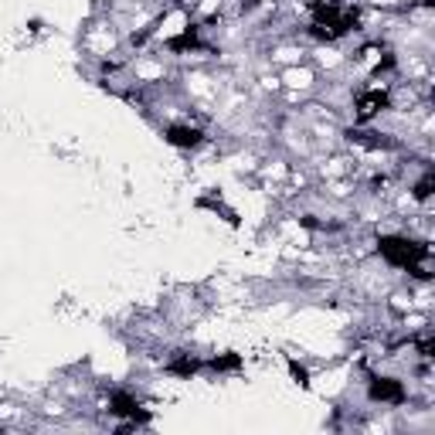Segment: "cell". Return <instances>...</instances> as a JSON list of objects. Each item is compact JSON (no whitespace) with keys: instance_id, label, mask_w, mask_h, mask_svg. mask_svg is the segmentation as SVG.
Here are the masks:
<instances>
[{"instance_id":"cell-2","label":"cell","mask_w":435,"mask_h":435,"mask_svg":"<svg viewBox=\"0 0 435 435\" xmlns=\"http://www.w3.org/2000/svg\"><path fill=\"white\" fill-rule=\"evenodd\" d=\"M384 109H388V92H384V89H368V92L357 96V119H361V123L374 119V116L384 112Z\"/></svg>"},{"instance_id":"cell-9","label":"cell","mask_w":435,"mask_h":435,"mask_svg":"<svg viewBox=\"0 0 435 435\" xmlns=\"http://www.w3.org/2000/svg\"><path fill=\"white\" fill-rule=\"evenodd\" d=\"M211 368H215V371H238V368H242V357H238V354H224V357H215V361H211Z\"/></svg>"},{"instance_id":"cell-3","label":"cell","mask_w":435,"mask_h":435,"mask_svg":"<svg viewBox=\"0 0 435 435\" xmlns=\"http://www.w3.org/2000/svg\"><path fill=\"white\" fill-rule=\"evenodd\" d=\"M371 398L384 405H401L405 401V388L394 378H371Z\"/></svg>"},{"instance_id":"cell-7","label":"cell","mask_w":435,"mask_h":435,"mask_svg":"<svg viewBox=\"0 0 435 435\" xmlns=\"http://www.w3.org/2000/svg\"><path fill=\"white\" fill-rule=\"evenodd\" d=\"M198 45H201V41H198V31H194V28H187L180 38H170V41H167L170 52H191V48H198Z\"/></svg>"},{"instance_id":"cell-8","label":"cell","mask_w":435,"mask_h":435,"mask_svg":"<svg viewBox=\"0 0 435 435\" xmlns=\"http://www.w3.org/2000/svg\"><path fill=\"white\" fill-rule=\"evenodd\" d=\"M432 187H435V173L429 170V173L415 184V198H418V201H429V198H432Z\"/></svg>"},{"instance_id":"cell-1","label":"cell","mask_w":435,"mask_h":435,"mask_svg":"<svg viewBox=\"0 0 435 435\" xmlns=\"http://www.w3.org/2000/svg\"><path fill=\"white\" fill-rule=\"evenodd\" d=\"M378 252L398 269H412V266H422L429 259V245L408 242V238H398V235H384L378 242Z\"/></svg>"},{"instance_id":"cell-5","label":"cell","mask_w":435,"mask_h":435,"mask_svg":"<svg viewBox=\"0 0 435 435\" xmlns=\"http://www.w3.org/2000/svg\"><path fill=\"white\" fill-rule=\"evenodd\" d=\"M201 140H204V136H201V129H194V126H170V129H167V143L184 147V150L198 147Z\"/></svg>"},{"instance_id":"cell-4","label":"cell","mask_w":435,"mask_h":435,"mask_svg":"<svg viewBox=\"0 0 435 435\" xmlns=\"http://www.w3.org/2000/svg\"><path fill=\"white\" fill-rule=\"evenodd\" d=\"M109 412L123 415V418H133V422H147V412H140V401L129 398V394H123V391L109 398Z\"/></svg>"},{"instance_id":"cell-6","label":"cell","mask_w":435,"mask_h":435,"mask_svg":"<svg viewBox=\"0 0 435 435\" xmlns=\"http://www.w3.org/2000/svg\"><path fill=\"white\" fill-rule=\"evenodd\" d=\"M167 371H170V374H177V378H191V374H198V371H201V361H198V357H191V354H180L177 361H170V364H167Z\"/></svg>"},{"instance_id":"cell-10","label":"cell","mask_w":435,"mask_h":435,"mask_svg":"<svg viewBox=\"0 0 435 435\" xmlns=\"http://www.w3.org/2000/svg\"><path fill=\"white\" fill-rule=\"evenodd\" d=\"M289 371H293V378L299 381V384H303V388H306V384H310V374H306V368H299V364H296V361H289Z\"/></svg>"}]
</instances>
